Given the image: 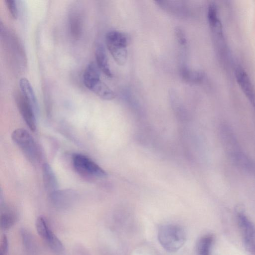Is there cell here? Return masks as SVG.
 <instances>
[{
	"label": "cell",
	"mask_w": 255,
	"mask_h": 255,
	"mask_svg": "<svg viewBox=\"0 0 255 255\" xmlns=\"http://www.w3.org/2000/svg\"><path fill=\"white\" fill-rule=\"evenodd\" d=\"M157 238L165 250L170 253H174L184 245L186 234L184 230L180 226L166 224L159 228Z\"/></svg>",
	"instance_id": "6da1fadb"
},
{
	"label": "cell",
	"mask_w": 255,
	"mask_h": 255,
	"mask_svg": "<svg viewBox=\"0 0 255 255\" xmlns=\"http://www.w3.org/2000/svg\"><path fill=\"white\" fill-rule=\"evenodd\" d=\"M11 138L29 162L37 164L41 161V150L27 130L22 128L15 129L11 133Z\"/></svg>",
	"instance_id": "7a4b0ae2"
},
{
	"label": "cell",
	"mask_w": 255,
	"mask_h": 255,
	"mask_svg": "<svg viewBox=\"0 0 255 255\" xmlns=\"http://www.w3.org/2000/svg\"><path fill=\"white\" fill-rule=\"evenodd\" d=\"M105 39L107 47L117 64H125L128 58V44L126 35L117 30H110L107 33Z\"/></svg>",
	"instance_id": "3957f363"
},
{
	"label": "cell",
	"mask_w": 255,
	"mask_h": 255,
	"mask_svg": "<svg viewBox=\"0 0 255 255\" xmlns=\"http://www.w3.org/2000/svg\"><path fill=\"white\" fill-rule=\"evenodd\" d=\"M72 162L75 171L82 177L95 179L103 178L106 175L103 168L85 155L74 154Z\"/></svg>",
	"instance_id": "277c9868"
},
{
	"label": "cell",
	"mask_w": 255,
	"mask_h": 255,
	"mask_svg": "<svg viewBox=\"0 0 255 255\" xmlns=\"http://www.w3.org/2000/svg\"><path fill=\"white\" fill-rule=\"evenodd\" d=\"M35 226L38 235L52 251L58 254L64 251L62 243L52 232L44 217H38L36 220Z\"/></svg>",
	"instance_id": "5b68a950"
},
{
	"label": "cell",
	"mask_w": 255,
	"mask_h": 255,
	"mask_svg": "<svg viewBox=\"0 0 255 255\" xmlns=\"http://www.w3.org/2000/svg\"><path fill=\"white\" fill-rule=\"evenodd\" d=\"M14 100L18 110L25 124L31 131H34L36 129L37 112L20 92L15 93Z\"/></svg>",
	"instance_id": "8992f818"
},
{
	"label": "cell",
	"mask_w": 255,
	"mask_h": 255,
	"mask_svg": "<svg viewBox=\"0 0 255 255\" xmlns=\"http://www.w3.org/2000/svg\"><path fill=\"white\" fill-rule=\"evenodd\" d=\"M238 220L246 248L249 252L255 253V227L243 213L238 214Z\"/></svg>",
	"instance_id": "52a82bcc"
},
{
	"label": "cell",
	"mask_w": 255,
	"mask_h": 255,
	"mask_svg": "<svg viewBox=\"0 0 255 255\" xmlns=\"http://www.w3.org/2000/svg\"><path fill=\"white\" fill-rule=\"evenodd\" d=\"M237 80L242 91L255 108V89L246 71L238 67L235 72Z\"/></svg>",
	"instance_id": "ba28073f"
},
{
	"label": "cell",
	"mask_w": 255,
	"mask_h": 255,
	"mask_svg": "<svg viewBox=\"0 0 255 255\" xmlns=\"http://www.w3.org/2000/svg\"><path fill=\"white\" fill-rule=\"evenodd\" d=\"M99 69L94 62L87 66L83 74V82L86 87L92 90L101 81Z\"/></svg>",
	"instance_id": "9c48e42d"
},
{
	"label": "cell",
	"mask_w": 255,
	"mask_h": 255,
	"mask_svg": "<svg viewBox=\"0 0 255 255\" xmlns=\"http://www.w3.org/2000/svg\"><path fill=\"white\" fill-rule=\"evenodd\" d=\"M68 28L71 38L75 40L79 39L83 30V17L78 9L71 12L68 19Z\"/></svg>",
	"instance_id": "30bf717a"
},
{
	"label": "cell",
	"mask_w": 255,
	"mask_h": 255,
	"mask_svg": "<svg viewBox=\"0 0 255 255\" xmlns=\"http://www.w3.org/2000/svg\"><path fill=\"white\" fill-rule=\"evenodd\" d=\"M42 170L44 185L50 195L58 189L57 178L51 167L48 163L43 164Z\"/></svg>",
	"instance_id": "8fae6325"
},
{
	"label": "cell",
	"mask_w": 255,
	"mask_h": 255,
	"mask_svg": "<svg viewBox=\"0 0 255 255\" xmlns=\"http://www.w3.org/2000/svg\"><path fill=\"white\" fill-rule=\"evenodd\" d=\"M95 53L96 64L99 69L107 77H112V73L109 66L105 49L102 44L97 45Z\"/></svg>",
	"instance_id": "7c38bea8"
},
{
	"label": "cell",
	"mask_w": 255,
	"mask_h": 255,
	"mask_svg": "<svg viewBox=\"0 0 255 255\" xmlns=\"http://www.w3.org/2000/svg\"><path fill=\"white\" fill-rule=\"evenodd\" d=\"M20 93L38 112V107L33 89L27 79L21 78L19 82Z\"/></svg>",
	"instance_id": "4fadbf2b"
},
{
	"label": "cell",
	"mask_w": 255,
	"mask_h": 255,
	"mask_svg": "<svg viewBox=\"0 0 255 255\" xmlns=\"http://www.w3.org/2000/svg\"><path fill=\"white\" fill-rule=\"evenodd\" d=\"M74 196V193L71 190H59L58 189L50 194L51 200L58 206L67 203Z\"/></svg>",
	"instance_id": "5bb4252c"
},
{
	"label": "cell",
	"mask_w": 255,
	"mask_h": 255,
	"mask_svg": "<svg viewBox=\"0 0 255 255\" xmlns=\"http://www.w3.org/2000/svg\"><path fill=\"white\" fill-rule=\"evenodd\" d=\"M213 243L211 235H205L200 238L196 244V255H210Z\"/></svg>",
	"instance_id": "9a60e30c"
},
{
	"label": "cell",
	"mask_w": 255,
	"mask_h": 255,
	"mask_svg": "<svg viewBox=\"0 0 255 255\" xmlns=\"http://www.w3.org/2000/svg\"><path fill=\"white\" fill-rule=\"evenodd\" d=\"M21 240L25 250L29 254L36 251V244L33 236L26 229L22 228L20 231Z\"/></svg>",
	"instance_id": "2e32d148"
},
{
	"label": "cell",
	"mask_w": 255,
	"mask_h": 255,
	"mask_svg": "<svg viewBox=\"0 0 255 255\" xmlns=\"http://www.w3.org/2000/svg\"><path fill=\"white\" fill-rule=\"evenodd\" d=\"M17 219L16 215L12 211H4L0 215V227L3 230H7L12 227Z\"/></svg>",
	"instance_id": "e0dca14e"
},
{
	"label": "cell",
	"mask_w": 255,
	"mask_h": 255,
	"mask_svg": "<svg viewBox=\"0 0 255 255\" xmlns=\"http://www.w3.org/2000/svg\"><path fill=\"white\" fill-rule=\"evenodd\" d=\"M183 78L189 82H196L202 79V75L200 72L194 71L187 67H183L181 71Z\"/></svg>",
	"instance_id": "ac0fdd59"
},
{
	"label": "cell",
	"mask_w": 255,
	"mask_h": 255,
	"mask_svg": "<svg viewBox=\"0 0 255 255\" xmlns=\"http://www.w3.org/2000/svg\"><path fill=\"white\" fill-rule=\"evenodd\" d=\"M5 4L11 17L16 19L18 16V9L16 1L13 0H5Z\"/></svg>",
	"instance_id": "d6986e66"
},
{
	"label": "cell",
	"mask_w": 255,
	"mask_h": 255,
	"mask_svg": "<svg viewBox=\"0 0 255 255\" xmlns=\"http://www.w3.org/2000/svg\"><path fill=\"white\" fill-rule=\"evenodd\" d=\"M8 247L7 238L3 235L1 239L0 245V255H6Z\"/></svg>",
	"instance_id": "ffe728a7"
},
{
	"label": "cell",
	"mask_w": 255,
	"mask_h": 255,
	"mask_svg": "<svg viewBox=\"0 0 255 255\" xmlns=\"http://www.w3.org/2000/svg\"><path fill=\"white\" fill-rule=\"evenodd\" d=\"M175 33L179 43L181 45H185L186 43V39L182 29L178 27H177L175 29Z\"/></svg>",
	"instance_id": "44dd1931"
}]
</instances>
